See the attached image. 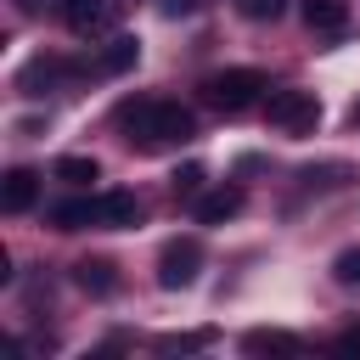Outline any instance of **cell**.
Instances as JSON below:
<instances>
[{
  "mask_svg": "<svg viewBox=\"0 0 360 360\" xmlns=\"http://www.w3.org/2000/svg\"><path fill=\"white\" fill-rule=\"evenodd\" d=\"M118 129H124L129 146L163 152V146L191 141V135H197V118H191V107H180V101H124V107H118Z\"/></svg>",
  "mask_w": 360,
  "mask_h": 360,
  "instance_id": "cell-1",
  "label": "cell"
},
{
  "mask_svg": "<svg viewBox=\"0 0 360 360\" xmlns=\"http://www.w3.org/2000/svg\"><path fill=\"white\" fill-rule=\"evenodd\" d=\"M264 90H270V84H264L259 68H225V73H208V79H202V101L219 107V112H248Z\"/></svg>",
  "mask_w": 360,
  "mask_h": 360,
  "instance_id": "cell-2",
  "label": "cell"
},
{
  "mask_svg": "<svg viewBox=\"0 0 360 360\" xmlns=\"http://www.w3.org/2000/svg\"><path fill=\"white\" fill-rule=\"evenodd\" d=\"M264 118H270V129H281V135H309V129L321 124V96H315V90H276L270 107H264Z\"/></svg>",
  "mask_w": 360,
  "mask_h": 360,
  "instance_id": "cell-3",
  "label": "cell"
},
{
  "mask_svg": "<svg viewBox=\"0 0 360 360\" xmlns=\"http://www.w3.org/2000/svg\"><path fill=\"white\" fill-rule=\"evenodd\" d=\"M197 270H202V242H197V236H174V242H163V253H158V287L180 292V287L197 281Z\"/></svg>",
  "mask_w": 360,
  "mask_h": 360,
  "instance_id": "cell-4",
  "label": "cell"
},
{
  "mask_svg": "<svg viewBox=\"0 0 360 360\" xmlns=\"http://www.w3.org/2000/svg\"><path fill=\"white\" fill-rule=\"evenodd\" d=\"M118 17H124V0H62V22H68L79 39L112 34Z\"/></svg>",
  "mask_w": 360,
  "mask_h": 360,
  "instance_id": "cell-5",
  "label": "cell"
},
{
  "mask_svg": "<svg viewBox=\"0 0 360 360\" xmlns=\"http://www.w3.org/2000/svg\"><path fill=\"white\" fill-rule=\"evenodd\" d=\"M90 219L101 231H124L141 219V197L135 191H101V197H90Z\"/></svg>",
  "mask_w": 360,
  "mask_h": 360,
  "instance_id": "cell-6",
  "label": "cell"
},
{
  "mask_svg": "<svg viewBox=\"0 0 360 360\" xmlns=\"http://www.w3.org/2000/svg\"><path fill=\"white\" fill-rule=\"evenodd\" d=\"M242 186H214V191H202V197H191V214H197V225H225V219H236L242 214Z\"/></svg>",
  "mask_w": 360,
  "mask_h": 360,
  "instance_id": "cell-7",
  "label": "cell"
},
{
  "mask_svg": "<svg viewBox=\"0 0 360 360\" xmlns=\"http://www.w3.org/2000/svg\"><path fill=\"white\" fill-rule=\"evenodd\" d=\"M62 79H73V68H68L62 56H34V62H22L17 90H22V96H45V90H51V84H62Z\"/></svg>",
  "mask_w": 360,
  "mask_h": 360,
  "instance_id": "cell-8",
  "label": "cell"
},
{
  "mask_svg": "<svg viewBox=\"0 0 360 360\" xmlns=\"http://www.w3.org/2000/svg\"><path fill=\"white\" fill-rule=\"evenodd\" d=\"M242 354H253V360H264V354L298 360V354H304V338H292V332H281V326H259V332L242 338Z\"/></svg>",
  "mask_w": 360,
  "mask_h": 360,
  "instance_id": "cell-9",
  "label": "cell"
},
{
  "mask_svg": "<svg viewBox=\"0 0 360 360\" xmlns=\"http://www.w3.org/2000/svg\"><path fill=\"white\" fill-rule=\"evenodd\" d=\"M34 197H39V174H34V169H6V180H0V208H6V214H28Z\"/></svg>",
  "mask_w": 360,
  "mask_h": 360,
  "instance_id": "cell-10",
  "label": "cell"
},
{
  "mask_svg": "<svg viewBox=\"0 0 360 360\" xmlns=\"http://www.w3.org/2000/svg\"><path fill=\"white\" fill-rule=\"evenodd\" d=\"M135 62H141V39H135V34H112V39L101 45V56H96V73L118 79V73H129Z\"/></svg>",
  "mask_w": 360,
  "mask_h": 360,
  "instance_id": "cell-11",
  "label": "cell"
},
{
  "mask_svg": "<svg viewBox=\"0 0 360 360\" xmlns=\"http://www.w3.org/2000/svg\"><path fill=\"white\" fill-rule=\"evenodd\" d=\"M73 281H79L84 292L107 298V292L118 287V270H112V259H79V264H73Z\"/></svg>",
  "mask_w": 360,
  "mask_h": 360,
  "instance_id": "cell-12",
  "label": "cell"
},
{
  "mask_svg": "<svg viewBox=\"0 0 360 360\" xmlns=\"http://www.w3.org/2000/svg\"><path fill=\"white\" fill-rule=\"evenodd\" d=\"M304 22L315 34H343L349 28V6L343 0H304Z\"/></svg>",
  "mask_w": 360,
  "mask_h": 360,
  "instance_id": "cell-13",
  "label": "cell"
},
{
  "mask_svg": "<svg viewBox=\"0 0 360 360\" xmlns=\"http://www.w3.org/2000/svg\"><path fill=\"white\" fill-rule=\"evenodd\" d=\"M51 225H56V231H84V225H96V219H90V197L56 202V208H51Z\"/></svg>",
  "mask_w": 360,
  "mask_h": 360,
  "instance_id": "cell-14",
  "label": "cell"
},
{
  "mask_svg": "<svg viewBox=\"0 0 360 360\" xmlns=\"http://www.w3.org/2000/svg\"><path fill=\"white\" fill-rule=\"evenodd\" d=\"M214 343V332L202 326V332H169V338H158V354H197V349H208Z\"/></svg>",
  "mask_w": 360,
  "mask_h": 360,
  "instance_id": "cell-15",
  "label": "cell"
},
{
  "mask_svg": "<svg viewBox=\"0 0 360 360\" xmlns=\"http://www.w3.org/2000/svg\"><path fill=\"white\" fill-rule=\"evenodd\" d=\"M56 180L90 186V180H101V163H96V158H62V163H56Z\"/></svg>",
  "mask_w": 360,
  "mask_h": 360,
  "instance_id": "cell-16",
  "label": "cell"
},
{
  "mask_svg": "<svg viewBox=\"0 0 360 360\" xmlns=\"http://www.w3.org/2000/svg\"><path fill=\"white\" fill-rule=\"evenodd\" d=\"M298 180H304V186H349V180H354V169H349V163H321V169L309 163Z\"/></svg>",
  "mask_w": 360,
  "mask_h": 360,
  "instance_id": "cell-17",
  "label": "cell"
},
{
  "mask_svg": "<svg viewBox=\"0 0 360 360\" xmlns=\"http://www.w3.org/2000/svg\"><path fill=\"white\" fill-rule=\"evenodd\" d=\"M332 281H338V287H360V248H343V253L332 259Z\"/></svg>",
  "mask_w": 360,
  "mask_h": 360,
  "instance_id": "cell-18",
  "label": "cell"
},
{
  "mask_svg": "<svg viewBox=\"0 0 360 360\" xmlns=\"http://www.w3.org/2000/svg\"><path fill=\"white\" fill-rule=\"evenodd\" d=\"M169 186H174V197H202V163L174 169V174H169Z\"/></svg>",
  "mask_w": 360,
  "mask_h": 360,
  "instance_id": "cell-19",
  "label": "cell"
},
{
  "mask_svg": "<svg viewBox=\"0 0 360 360\" xmlns=\"http://www.w3.org/2000/svg\"><path fill=\"white\" fill-rule=\"evenodd\" d=\"M281 6H287V0H236V11H242L248 22H276Z\"/></svg>",
  "mask_w": 360,
  "mask_h": 360,
  "instance_id": "cell-20",
  "label": "cell"
},
{
  "mask_svg": "<svg viewBox=\"0 0 360 360\" xmlns=\"http://www.w3.org/2000/svg\"><path fill=\"white\" fill-rule=\"evenodd\" d=\"M332 349L354 360V354H360V326H349V332H338V343H332Z\"/></svg>",
  "mask_w": 360,
  "mask_h": 360,
  "instance_id": "cell-21",
  "label": "cell"
},
{
  "mask_svg": "<svg viewBox=\"0 0 360 360\" xmlns=\"http://www.w3.org/2000/svg\"><path fill=\"white\" fill-rule=\"evenodd\" d=\"M349 124H360V101H354V107H349Z\"/></svg>",
  "mask_w": 360,
  "mask_h": 360,
  "instance_id": "cell-22",
  "label": "cell"
}]
</instances>
